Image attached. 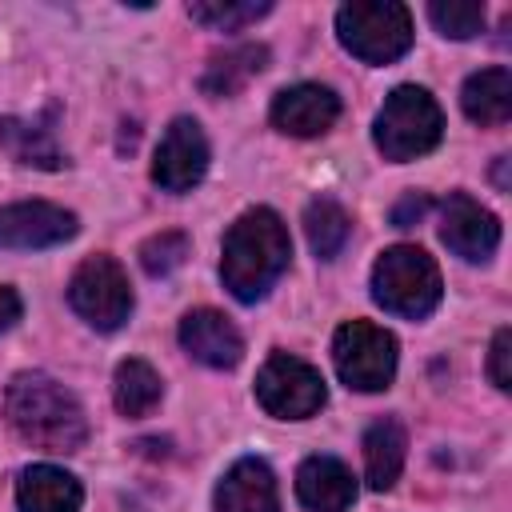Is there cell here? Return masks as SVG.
Masks as SVG:
<instances>
[{"mask_svg":"<svg viewBox=\"0 0 512 512\" xmlns=\"http://www.w3.org/2000/svg\"><path fill=\"white\" fill-rule=\"evenodd\" d=\"M4 416L24 444L44 452H76L88 440V416L80 400L44 372L12 376L4 392Z\"/></svg>","mask_w":512,"mask_h":512,"instance_id":"cell-1","label":"cell"},{"mask_svg":"<svg viewBox=\"0 0 512 512\" xmlns=\"http://www.w3.org/2000/svg\"><path fill=\"white\" fill-rule=\"evenodd\" d=\"M288 256H292V236L284 220L272 208H248L224 236L220 280L236 300L256 304L284 276Z\"/></svg>","mask_w":512,"mask_h":512,"instance_id":"cell-2","label":"cell"},{"mask_svg":"<svg viewBox=\"0 0 512 512\" xmlns=\"http://www.w3.org/2000/svg\"><path fill=\"white\" fill-rule=\"evenodd\" d=\"M444 296L436 260L416 244H392L372 268V300L404 320H424Z\"/></svg>","mask_w":512,"mask_h":512,"instance_id":"cell-3","label":"cell"},{"mask_svg":"<svg viewBox=\"0 0 512 512\" xmlns=\"http://www.w3.org/2000/svg\"><path fill=\"white\" fill-rule=\"evenodd\" d=\"M440 136H444V112L432 100V92L416 88V84L392 88L372 124L376 148L384 152V160H396V164L432 152L440 144Z\"/></svg>","mask_w":512,"mask_h":512,"instance_id":"cell-4","label":"cell"},{"mask_svg":"<svg viewBox=\"0 0 512 512\" xmlns=\"http://www.w3.org/2000/svg\"><path fill=\"white\" fill-rule=\"evenodd\" d=\"M340 44L364 64H392L412 48V12L396 0H356L336 12Z\"/></svg>","mask_w":512,"mask_h":512,"instance_id":"cell-5","label":"cell"},{"mask_svg":"<svg viewBox=\"0 0 512 512\" xmlns=\"http://www.w3.org/2000/svg\"><path fill=\"white\" fill-rule=\"evenodd\" d=\"M332 364L352 392H384L396 376V336L372 320H348L332 336Z\"/></svg>","mask_w":512,"mask_h":512,"instance_id":"cell-6","label":"cell"},{"mask_svg":"<svg viewBox=\"0 0 512 512\" xmlns=\"http://www.w3.org/2000/svg\"><path fill=\"white\" fill-rule=\"evenodd\" d=\"M68 304L96 332H116L132 316V288L112 256H88L68 280Z\"/></svg>","mask_w":512,"mask_h":512,"instance_id":"cell-7","label":"cell"},{"mask_svg":"<svg viewBox=\"0 0 512 512\" xmlns=\"http://www.w3.org/2000/svg\"><path fill=\"white\" fill-rule=\"evenodd\" d=\"M256 400L276 420H308L312 412L324 408L328 388H324V376L308 360L272 352L256 372Z\"/></svg>","mask_w":512,"mask_h":512,"instance_id":"cell-8","label":"cell"},{"mask_svg":"<svg viewBox=\"0 0 512 512\" xmlns=\"http://www.w3.org/2000/svg\"><path fill=\"white\" fill-rule=\"evenodd\" d=\"M208 136L204 128L192 120V116H176L160 144H156V156H152V184L164 188V192H188L204 180L208 172Z\"/></svg>","mask_w":512,"mask_h":512,"instance_id":"cell-9","label":"cell"},{"mask_svg":"<svg viewBox=\"0 0 512 512\" xmlns=\"http://www.w3.org/2000/svg\"><path fill=\"white\" fill-rule=\"evenodd\" d=\"M76 216L48 200H16L0 208V248L8 252H36L76 236Z\"/></svg>","mask_w":512,"mask_h":512,"instance_id":"cell-10","label":"cell"},{"mask_svg":"<svg viewBox=\"0 0 512 512\" xmlns=\"http://www.w3.org/2000/svg\"><path fill=\"white\" fill-rule=\"evenodd\" d=\"M440 240L460 260L480 264L500 248V220H496L492 208H484L468 192H452L440 204Z\"/></svg>","mask_w":512,"mask_h":512,"instance_id":"cell-11","label":"cell"},{"mask_svg":"<svg viewBox=\"0 0 512 512\" xmlns=\"http://www.w3.org/2000/svg\"><path fill=\"white\" fill-rule=\"evenodd\" d=\"M268 116H272V128L284 136H320L336 124L340 96L324 84H292V88L276 92Z\"/></svg>","mask_w":512,"mask_h":512,"instance_id":"cell-12","label":"cell"},{"mask_svg":"<svg viewBox=\"0 0 512 512\" xmlns=\"http://www.w3.org/2000/svg\"><path fill=\"white\" fill-rule=\"evenodd\" d=\"M180 344L192 360L208 368H236L244 356V336L236 324L216 308H192L180 320Z\"/></svg>","mask_w":512,"mask_h":512,"instance_id":"cell-13","label":"cell"},{"mask_svg":"<svg viewBox=\"0 0 512 512\" xmlns=\"http://www.w3.org/2000/svg\"><path fill=\"white\" fill-rule=\"evenodd\" d=\"M212 512H280V488L272 468L256 456L236 460L216 484Z\"/></svg>","mask_w":512,"mask_h":512,"instance_id":"cell-14","label":"cell"},{"mask_svg":"<svg viewBox=\"0 0 512 512\" xmlns=\"http://www.w3.org/2000/svg\"><path fill=\"white\" fill-rule=\"evenodd\" d=\"M296 496L308 512H348L356 500V476L336 456H308L296 468Z\"/></svg>","mask_w":512,"mask_h":512,"instance_id":"cell-15","label":"cell"},{"mask_svg":"<svg viewBox=\"0 0 512 512\" xmlns=\"http://www.w3.org/2000/svg\"><path fill=\"white\" fill-rule=\"evenodd\" d=\"M80 500H84L80 480L56 464H28L16 480L20 512H76Z\"/></svg>","mask_w":512,"mask_h":512,"instance_id":"cell-16","label":"cell"},{"mask_svg":"<svg viewBox=\"0 0 512 512\" xmlns=\"http://www.w3.org/2000/svg\"><path fill=\"white\" fill-rule=\"evenodd\" d=\"M460 108L472 124L496 128L512 116V72L508 68H480L460 88Z\"/></svg>","mask_w":512,"mask_h":512,"instance_id":"cell-17","label":"cell"},{"mask_svg":"<svg viewBox=\"0 0 512 512\" xmlns=\"http://www.w3.org/2000/svg\"><path fill=\"white\" fill-rule=\"evenodd\" d=\"M404 456H408V436L400 428V420L384 416L364 432V480L376 492H388L400 472H404Z\"/></svg>","mask_w":512,"mask_h":512,"instance_id":"cell-18","label":"cell"},{"mask_svg":"<svg viewBox=\"0 0 512 512\" xmlns=\"http://www.w3.org/2000/svg\"><path fill=\"white\" fill-rule=\"evenodd\" d=\"M264 68H268V48L264 44H236V48H224L208 60V68L200 76V88L208 96H236Z\"/></svg>","mask_w":512,"mask_h":512,"instance_id":"cell-19","label":"cell"},{"mask_svg":"<svg viewBox=\"0 0 512 512\" xmlns=\"http://www.w3.org/2000/svg\"><path fill=\"white\" fill-rule=\"evenodd\" d=\"M0 148L16 160V164H28V168H60L64 156L52 140V128H44L40 120H0Z\"/></svg>","mask_w":512,"mask_h":512,"instance_id":"cell-20","label":"cell"},{"mask_svg":"<svg viewBox=\"0 0 512 512\" xmlns=\"http://www.w3.org/2000/svg\"><path fill=\"white\" fill-rule=\"evenodd\" d=\"M164 396V384H160V372L148 364V360H120L116 364V376H112V400L124 416H148Z\"/></svg>","mask_w":512,"mask_h":512,"instance_id":"cell-21","label":"cell"},{"mask_svg":"<svg viewBox=\"0 0 512 512\" xmlns=\"http://www.w3.org/2000/svg\"><path fill=\"white\" fill-rule=\"evenodd\" d=\"M304 236H308V244L320 260H336L344 252L348 236H352V216L336 200L320 196L304 208Z\"/></svg>","mask_w":512,"mask_h":512,"instance_id":"cell-22","label":"cell"},{"mask_svg":"<svg viewBox=\"0 0 512 512\" xmlns=\"http://www.w3.org/2000/svg\"><path fill=\"white\" fill-rule=\"evenodd\" d=\"M268 12H272L268 0H196V4H188V16L212 32H236L244 24H256Z\"/></svg>","mask_w":512,"mask_h":512,"instance_id":"cell-23","label":"cell"},{"mask_svg":"<svg viewBox=\"0 0 512 512\" xmlns=\"http://www.w3.org/2000/svg\"><path fill=\"white\" fill-rule=\"evenodd\" d=\"M428 20L436 24L440 36L472 40V36L484 32V4H472V0H436V4H428Z\"/></svg>","mask_w":512,"mask_h":512,"instance_id":"cell-24","label":"cell"},{"mask_svg":"<svg viewBox=\"0 0 512 512\" xmlns=\"http://www.w3.org/2000/svg\"><path fill=\"white\" fill-rule=\"evenodd\" d=\"M188 252H192V244H188L184 232H176V228L156 232V236H148L140 244V268L148 276H168V272H176L188 260Z\"/></svg>","mask_w":512,"mask_h":512,"instance_id":"cell-25","label":"cell"},{"mask_svg":"<svg viewBox=\"0 0 512 512\" xmlns=\"http://www.w3.org/2000/svg\"><path fill=\"white\" fill-rule=\"evenodd\" d=\"M488 376L500 392L512 388V328H500L492 336V348H488Z\"/></svg>","mask_w":512,"mask_h":512,"instance_id":"cell-26","label":"cell"},{"mask_svg":"<svg viewBox=\"0 0 512 512\" xmlns=\"http://www.w3.org/2000/svg\"><path fill=\"white\" fill-rule=\"evenodd\" d=\"M428 208H432V200H428L424 192H408V196L396 200V208H392V224H396V228H412V224L424 220Z\"/></svg>","mask_w":512,"mask_h":512,"instance_id":"cell-27","label":"cell"},{"mask_svg":"<svg viewBox=\"0 0 512 512\" xmlns=\"http://www.w3.org/2000/svg\"><path fill=\"white\" fill-rule=\"evenodd\" d=\"M20 312H24L20 292H16V288H8V284H0V332H8V328L20 320Z\"/></svg>","mask_w":512,"mask_h":512,"instance_id":"cell-28","label":"cell"}]
</instances>
